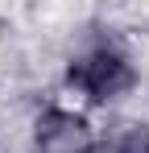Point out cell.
<instances>
[{
  "mask_svg": "<svg viewBox=\"0 0 149 153\" xmlns=\"http://www.w3.org/2000/svg\"><path fill=\"white\" fill-rule=\"evenodd\" d=\"M141 87V62L120 37H91L62 62V91L79 108H116Z\"/></svg>",
  "mask_w": 149,
  "mask_h": 153,
  "instance_id": "obj_1",
  "label": "cell"
},
{
  "mask_svg": "<svg viewBox=\"0 0 149 153\" xmlns=\"http://www.w3.org/2000/svg\"><path fill=\"white\" fill-rule=\"evenodd\" d=\"M99 141L95 120L74 100H46L29 116V149L33 153H87Z\"/></svg>",
  "mask_w": 149,
  "mask_h": 153,
  "instance_id": "obj_2",
  "label": "cell"
},
{
  "mask_svg": "<svg viewBox=\"0 0 149 153\" xmlns=\"http://www.w3.org/2000/svg\"><path fill=\"white\" fill-rule=\"evenodd\" d=\"M108 153H149V120H128L104 137Z\"/></svg>",
  "mask_w": 149,
  "mask_h": 153,
  "instance_id": "obj_3",
  "label": "cell"
},
{
  "mask_svg": "<svg viewBox=\"0 0 149 153\" xmlns=\"http://www.w3.org/2000/svg\"><path fill=\"white\" fill-rule=\"evenodd\" d=\"M87 153H108V145H104V137H99V141H95V145H91Z\"/></svg>",
  "mask_w": 149,
  "mask_h": 153,
  "instance_id": "obj_4",
  "label": "cell"
}]
</instances>
